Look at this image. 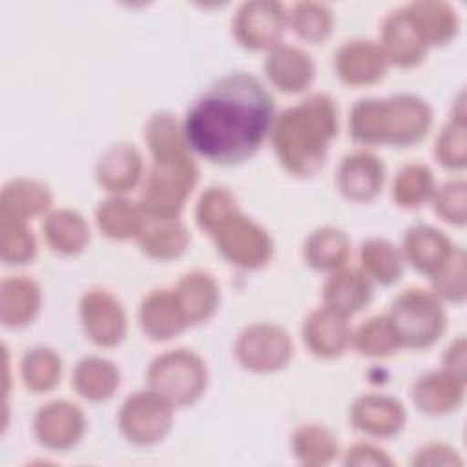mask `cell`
<instances>
[{
  "mask_svg": "<svg viewBox=\"0 0 467 467\" xmlns=\"http://www.w3.org/2000/svg\"><path fill=\"white\" fill-rule=\"evenodd\" d=\"M140 252L155 261H171L181 257L190 243L192 234L181 217H148L135 239Z\"/></svg>",
  "mask_w": 467,
  "mask_h": 467,
  "instance_id": "cb8c5ba5",
  "label": "cell"
},
{
  "mask_svg": "<svg viewBox=\"0 0 467 467\" xmlns=\"http://www.w3.org/2000/svg\"><path fill=\"white\" fill-rule=\"evenodd\" d=\"M350 347L365 358L385 359L400 352L401 343L385 314L370 316L350 334Z\"/></svg>",
  "mask_w": 467,
  "mask_h": 467,
  "instance_id": "74e56055",
  "label": "cell"
},
{
  "mask_svg": "<svg viewBox=\"0 0 467 467\" xmlns=\"http://www.w3.org/2000/svg\"><path fill=\"white\" fill-rule=\"evenodd\" d=\"M288 27L305 42H325L334 29V13L323 2L301 0L288 9Z\"/></svg>",
  "mask_w": 467,
  "mask_h": 467,
  "instance_id": "f35d334b",
  "label": "cell"
},
{
  "mask_svg": "<svg viewBox=\"0 0 467 467\" xmlns=\"http://www.w3.org/2000/svg\"><path fill=\"white\" fill-rule=\"evenodd\" d=\"M288 27V7L277 0H246L232 16V35L248 51H270Z\"/></svg>",
  "mask_w": 467,
  "mask_h": 467,
  "instance_id": "30bf717a",
  "label": "cell"
},
{
  "mask_svg": "<svg viewBox=\"0 0 467 467\" xmlns=\"http://www.w3.org/2000/svg\"><path fill=\"white\" fill-rule=\"evenodd\" d=\"M197 181L199 168L193 155L151 159L137 201L148 217H181Z\"/></svg>",
  "mask_w": 467,
  "mask_h": 467,
  "instance_id": "277c9868",
  "label": "cell"
},
{
  "mask_svg": "<svg viewBox=\"0 0 467 467\" xmlns=\"http://www.w3.org/2000/svg\"><path fill=\"white\" fill-rule=\"evenodd\" d=\"M36 237L29 223L0 215V259L4 265H27L36 257Z\"/></svg>",
  "mask_w": 467,
  "mask_h": 467,
  "instance_id": "ab89813d",
  "label": "cell"
},
{
  "mask_svg": "<svg viewBox=\"0 0 467 467\" xmlns=\"http://www.w3.org/2000/svg\"><path fill=\"white\" fill-rule=\"evenodd\" d=\"M275 104L252 73L230 71L202 89L182 119L192 153L219 166L252 159L270 135Z\"/></svg>",
  "mask_w": 467,
  "mask_h": 467,
  "instance_id": "6da1fadb",
  "label": "cell"
},
{
  "mask_svg": "<svg viewBox=\"0 0 467 467\" xmlns=\"http://www.w3.org/2000/svg\"><path fill=\"white\" fill-rule=\"evenodd\" d=\"M137 319L142 334L151 341H168L190 328L173 286L150 290L139 303Z\"/></svg>",
  "mask_w": 467,
  "mask_h": 467,
  "instance_id": "ac0fdd59",
  "label": "cell"
},
{
  "mask_svg": "<svg viewBox=\"0 0 467 467\" xmlns=\"http://www.w3.org/2000/svg\"><path fill=\"white\" fill-rule=\"evenodd\" d=\"M465 263H467L465 250L458 246L451 261L434 277H431V290L443 303L462 305L465 301V296H467Z\"/></svg>",
  "mask_w": 467,
  "mask_h": 467,
  "instance_id": "7bdbcfd3",
  "label": "cell"
},
{
  "mask_svg": "<svg viewBox=\"0 0 467 467\" xmlns=\"http://www.w3.org/2000/svg\"><path fill=\"white\" fill-rule=\"evenodd\" d=\"M387 166L372 150L358 148L341 157L336 170V188L352 202L376 199L385 184Z\"/></svg>",
  "mask_w": 467,
  "mask_h": 467,
  "instance_id": "5bb4252c",
  "label": "cell"
},
{
  "mask_svg": "<svg viewBox=\"0 0 467 467\" xmlns=\"http://www.w3.org/2000/svg\"><path fill=\"white\" fill-rule=\"evenodd\" d=\"M405 5L429 47L445 46L460 33V15L449 2L416 0Z\"/></svg>",
  "mask_w": 467,
  "mask_h": 467,
  "instance_id": "1f68e13d",
  "label": "cell"
},
{
  "mask_svg": "<svg viewBox=\"0 0 467 467\" xmlns=\"http://www.w3.org/2000/svg\"><path fill=\"white\" fill-rule=\"evenodd\" d=\"M343 463L347 467H392L396 462L378 445L370 441H356L352 443L345 454H343Z\"/></svg>",
  "mask_w": 467,
  "mask_h": 467,
  "instance_id": "f6af8a7d",
  "label": "cell"
},
{
  "mask_svg": "<svg viewBox=\"0 0 467 467\" xmlns=\"http://www.w3.org/2000/svg\"><path fill=\"white\" fill-rule=\"evenodd\" d=\"M350 423L368 438L387 440L398 436L407 423L405 405L385 392H365L354 398L348 409Z\"/></svg>",
  "mask_w": 467,
  "mask_h": 467,
  "instance_id": "9a60e30c",
  "label": "cell"
},
{
  "mask_svg": "<svg viewBox=\"0 0 467 467\" xmlns=\"http://www.w3.org/2000/svg\"><path fill=\"white\" fill-rule=\"evenodd\" d=\"M303 261L317 272H334L348 263L350 239L337 226H317L303 241Z\"/></svg>",
  "mask_w": 467,
  "mask_h": 467,
  "instance_id": "4dcf8cb0",
  "label": "cell"
},
{
  "mask_svg": "<svg viewBox=\"0 0 467 467\" xmlns=\"http://www.w3.org/2000/svg\"><path fill=\"white\" fill-rule=\"evenodd\" d=\"M379 47L389 62L400 69H410L420 66L431 47L410 18L407 5L390 9L379 26Z\"/></svg>",
  "mask_w": 467,
  "mask_h": 467,
  "instance_id": "4fadbf2b",
  "label": "cell"
},
{
  "mask_svg": "<svg viewBox=\"0 0 467 467\" xmlns=\"http://www.w3.org/2000/svg\"><path fill=\"white\" fill-rule=\"evenodd\" d=\"M465 350H467V343H465L463 334H460L447 345V348L443 350V356H441V367L463 379H465V368H467Z\"/></svg>",
  "mask_w": 467,
  "mask_h": 467,
  "instance_id": "bcb514c9",
  "label": "cell"
},
{
  "mask_svg": "<svg viewBox=\"0 0 467 467\" xmlns=\"http://www.w3.org/2000/svg\"><path fill=\"white\" fill-rule=\"evenodd\" d=\"M400 248L405 265L431 279L451 261L458 246L443 230L420 223L403 232Z\"/></svg>",
  "mask_w": 467,
  "mask_h": 467,
  "instance_id": "e0dca14e",
  "label": "cell"
},
{
  "mask_svg": "<svg viewBox=\"0 0 467 467\" xmlns=\"http://www.w3.org/2000/svg\"><path fill=\"white\" fill-rule=\"evenodd\" d=\"M42 308V288L29 275H7L0 283V319L7 328L31 325Z\"/></svg>",
  "mask_w": 467,
  "mask_h": 467,
  "instance_id": "d4e9b609",
  "label": "cell"
},
{
  "mask_svg": "<svg viewBox=\"0 0 467 467\" xmlns=\"http://www.w3.org/2000/svg\"><path fill=\"white\" fill-rule=\"evenodd\" d=\"M206 234L217 254L226 263L243 270H259L274 255V239L270 232L246 215L239 204L215 219Z\"/></svg>",
  "mask_w": 467,
  "mask_h": 467,
  "instance_id": "8992f818",
  "label": "cell"
},
{
  "mask_svg": "<svg viewBox=\"0 0 467 467\" xmlns=\"http://www.w3.org/2000/svg\"><path fill=\"white\" fill-rule=\"evenodd\" d=\"M146 221V213L139 201L126 195H109L95 208V223L99 232L111 241L137 239Z\"/></svg>",
  "mask_w": 467,
  "mask_h": 467,
  "instance_id": "f546056e",
  "label": "cell"
},
{
  "mask_svg": "<svg viewBox=\"0 0 467 467\" xmlns=\"http://www.w3.org/2000/svg\"><path fill=\"white\" fill-rule=\"evenodd\" d=\"M416 467H436V465H463V458L458 449L443 441H429L416 449L412 460Z\"/></svg>",
  "mask_w": 467,
  "mask_h": 467,
  "instance_id": "ee69618b",
  "label": "cell"
},
{
  "mask_svg": "<svg viewBox=\"0 0 467 467\" xmlns=\"http://www.w3.org/2000/svg\"><path fill=\"white\" fill-rule=\"evenodd\" d=\"M337 131V104L328 93L317 91L275 113L268 140L285 171L312 177L325 166Z\"/></svg>",
  "mask_w": 467,
  "mask_h": 467,
  "instance_id": "7a4b0ae2",
  "label": "cell"
},
{
  "mask_svg": "<svg viewBox=\"0 0 467 467\" xmlns=\"http://www.w3.org/2000/svg\"><path fill=\"white\" fill-rule=\"evenodd\" d=\"M84 410L69 400H51L40 405L33 416L36 441L49 451L64 452L77 447L86 432Z\"/></svg>",
  "mask_w": 467,
  "mask_h": 467,
  "instance_id": "7c38bea8",
  "label": "cell"
},
{
  "mask_svg": "<svg viewBox=\"0 0 467 467\" xmlns=\"http://www.w3.org/2000/svg\"><path fill=\"white\" fill-rule=\"evenodd\" d=\"M144 142L151 159H173L192 155L182 124L170 111L153 113L144 124Z\"/></svg>",
  "mask_w": 467,
  "mask_h": 467,
  "instance_id": "8d00e7d4",
  "label": "cell"
},
{
  "mask_svg": "<svg viewBox=\"0 0 467 467\" xmlns=\"http://www.w3.org/2000/svg\"><path fill=\"white\" fill-rule=\"evenodd\" d=\"M290 454L299 465L325 467L337 458L339 441L328 427L303 423L296 427L290 436Z\"/></svg>",
  "mask_w": 467,
  "mask_h": 467,
  "instance_id": "836d02e7",
  "label": "cell"
},
{
  "mask_svg": "<svg viewBox=\"0 0 467 467\" xmlns=\"http://www.w3.org/2000/svg\"><path fill=\"white\" fill-rule=\"evenodd\" d=\"M53 210V192L38 179L15 177L0 192V215L29 223Z\"/></svg>",
  "mask_w": 467,
  "mask_h": 467,
  "instance_id": "484cf974",
  "label": "cell"
},
{
  "mask_svg": "<svg viewBox=\"0 0 467 467\" xmlns=\"http://www.w3.org/2000/svg\"><path fill=\"white\" fill-rule=\"evenodd\" d=\"M62 358L47 345H35L22 354L20 359V378L24 387L31 392H49L62 378Z\"/></svg>",
  "mask_w": 467,
  "mask_h": 467,
  "instance_id": "d590c367",
  "label": "cell"
},
{
  "mask_svg": "<svg viewBox=\"0 0 467 467\" xmlns=\"http://www.w3.org/2000/svg\"><path fill=\"white\" fill-rule=\"evenodd\" d=\"M73 390L93 403L109 400L120 387V370L115 361L102 356H84L71 372Z\"/></svg>",
  "mask_w": 467,
  "mask_h": 467,
  "instance_id": "f1b7e54d",
  "label": "cell"
},
{
  "mask_svg": "<svg viewBox=\"0 0 467 467\" xmlns=\"http://www.w3.org/2000/svg\"><path fill=\"white\" fill-rule=\"evenodd\" d=\"M234 356L248 372L274 374L290 363L294 343L281 325L255 321L237 334L234 341Z\"/></svg>",
  "mask_w": 467,
  "mask_h": 467,
  "instance_id": "9c48e42d",
  "label": "cell"
},
{
  "mask_svg": "<svg viewBox=\"0 0 467 467\" xmlns=\"http://www.w3.org/2000/svg\"><path fill=\"white\" fill-rule=\"evenodd\" d=\"M173 418L175 407L146 387L126 396L117 414V425L128 443L151 447L170 434Z\"/></svg>",
  "mask_w": 467,
  "mask_h": 467,
  "instance_id": "ba28073f",
  "label": "cell"
},
{
  "mask_svg": "<svg viewBox=\"0 0 467 467\" xmlns=\"http://www.w3.org/2000/svg\"><path fill=\"white\" fill-rule=\"evenodd\" d=\"M436 161L451 171H463L467 166L465 117L449 115L434 140Z\"/></svg>",
  "mask_w": 467,
  "mask_h": 467,
  "instance_id": "60d3db41",
  "label": "cell"
},
{
  "mask_svg": "<svg viewBox=\"0 0 467 467\" xmlns=\"http://www.w3.org/2000/svg\"><path fill=\"white\" fill-rule=\"evenodd\" d=\"M432 122V106L416 93L363 97L350 108L348 135L363 148L379 144L407 148L421 142Z\"/></svg>",
  "mask_w": 467,
  "mask_h": 467,
  "instance_id": "3957f363",
  "label": "cell"
},
{
  "mask_svg": "<svg viewBox=\"0 0 467 467\" xmlns=\"http://www.w3.org/2000/svg\"><path fill=\"white\" fill-rule=\"evenodd\" d=\"M359 268L374 285L390 286L405 272L401 248L387 237H368L359 244Z\"/></svg>",
  "mask_w": 467,
  "mask_h": 467,
  "instance_id": "d6a6232c",
  "label": "cell"
},
{
  "mask_svg": "<svg viewBox=\"0 0 467 467\" xmlns=\"http://www.w3.org/2000/svg\"><path fill=\"white\" fill-rule=\"evenodd\" d=\"M401 348L425 350L438 343L447 330L443 301L427 288L409 286L401 290L385 312Z\"/></svg>",
  "mask_w": 467,
  "mask_h": 467,
  "instance_id": "5b68a950",
  "label": "cell"
},
{
  "mask_svg": "<svg viewBox=\"0 0 467 467\" xmlns=\"http://www.w3.org/2000/svg\"><path fill=\"white\" fill-rule=\"evenodd\" d=\"M263 69L270 84L286 95L303 93L316 78V62L310 53L286 42L266 51Z\"/></svg>",
  "mask_w": 467,
  "mask_h": 467,
  "instance_id": "44dd1931",
  "label": "cell"
},
{
  "mask_svg": "<svg viewBox=\"0 0 467 467\" xmlns=\"http://www.w3.org/2000/svg\"><path fill=\"white\" fill-rule=\"evenodd\" d=\"M184 308L190 327L210 321L221 303V290L215 277L206 270H190L173 286Z\"/></svg>",
  "mask_w": 467,
  "mask_h": 467,
  "instance_id": "4316f807",
  "label": "cell"
},
{
  "mask_svg": "<svg viewBox=\"0 0 467 467\" xmlns=\"http://www.w3.org/2000/svg\"><path fill=\"white\" fill-rule=\"evenodd\" d=\"M374 296V283L359 266H341L328 274L321 286L323 305L330 310L352 317L368 303Z\"/></svg>",
  "mask_w": 467,
  "mask_h": 467,
  "instance_id": "603a6c76",
  "label": "cell"
},
{
  "mask_svg": "<svg viewBox=\"0 0 467 467\" xmlns=\"http://www.w3.org/2000/svg\"><path fill=\"white\" fill-rule=\"evenodd\" d=\"M465 387L467 379L441 367L418 376L410 387V398L421 414L445 416L463 405Z\"/></svg>",
  "mask_w": 467,
  "mask_h": 467,
  "instance_id": "ffe728a7",
  "label": "cell"
},
{
  "mask_svg": "<svg viewBox=\"0 0 467 467\" xmlns=\"http://www.w3.org/2000/svg\"><path fill=\"white\" fill-rule=\"evenodd\" d=\"M42 237L55 254L77 255L89 244V224L78 210L53 208L44 215Z\"/></svg>",
  "mask_w": 467,
  "mask_h": 467,
  "instance_id": "83f0119b",
  "label": "cell"
},
{
  "mask_svg": "<svg viewBox=\"0 0 467 467\" xmlns=\"http://www.w3.org/2000/svg\"><path fill=\"white\" fill-rule=\"evenodd\" d=\"M436 190V177L425 162L403 164L392 181V201L403 210H416L431 201Z\"/></svg>",
  "mask_w": 467,
  "mask_h": 467,
  "instance_id": "e575fe53",
  "label": "cell"
},
{
  "mask_svg": "<svg viewBox=\"0 0 467 467\" xmlns=\"http://www.w3.org/2000/svg\"><path fill=\"white\" fill-rule=\"evenodd\" d=\"M348 317L321 305L310 310L301 323V339L306 350L319 359H334L350 347Z\"/></svg>",
  "mask_w": 467,
  "mask_h": 467,
  "instance_id": "d6986e66",
  "label": "cell"
},
{
  "mask_svg": "<svg viewBox=\"0 0 467 467\" xmlns=\"http://www.w3.org/2000/svg\"><path fill=\"white\" fill-rule=\"evenodd\" d=\"M78 316L86 337L100 347H119L128 332V316L122 301L108 288H88L78 299Z\"/></svg>",
  "mask_w": 467,
  "mask_h": 467,
  "instance_id": "8fae6325",
  "label": "cell"
},
{
  "mask_svg": "<svg viewBox=\"0 0 467 467\" xmlns=\"http://www.w3.org/2000/svg\"><path fill=\"white\" fill-rule=\"evenodd\" d=\"M389 62L378 42L370 38L345 40L334 51V71L350 88H367L385 78Z\"/></svg>",
  "mask_w": 467,
  "mask_h": 467,
  "instance_id": "2e32d148",
  "label": "cell"
},
{
  "mask_svg": "<svg viewBox=\"0 0 467 467\" xmlns=\"http://www.w3.org/2000/svg\"><path fill=\"white\" fill-rule=\"evenodd\" d=\"M434 213L458 228H463L467 223V182L463 177H454L436 184V190L431 197Z\"/></svg>",
  "mask_w": 467,
  "mask_h": 467,
  "instance_id": "b9f144b4",
  "label": "cell"
},
{
  "mask_svg": "<svg viewBox=\"0 0 467 467\" xmlns=\"http://www.w3.org/2000/svg\"><path fill=\"white\" fill-rule=\"evenodd\" d=\"M146 381L151 390L179 409L204 396L210 372L201 354L181 347L157 354L146 370Z\"/></svg>",
  "mask_w": 467,
  "mask_h": 467,
  "instance_id": "52a82bcc",
  "label": "cell"
},
{
  "mask_svg": "<svg viewBox=\"0 0 467 467\" xmlns=\"http://www.w3.org/2000/svg\"><path fill=\"white\" fill-rule=\"evenodd\" d=\"M144 159L130 142L109 144L95 164V179L109 195H126L142 182Z\"/></svg>",
  "mask_w": 467,
  "mask_h": 467,
  "instance_id": "7402d4cb",
  "label": "cell"
}]
</instances>
